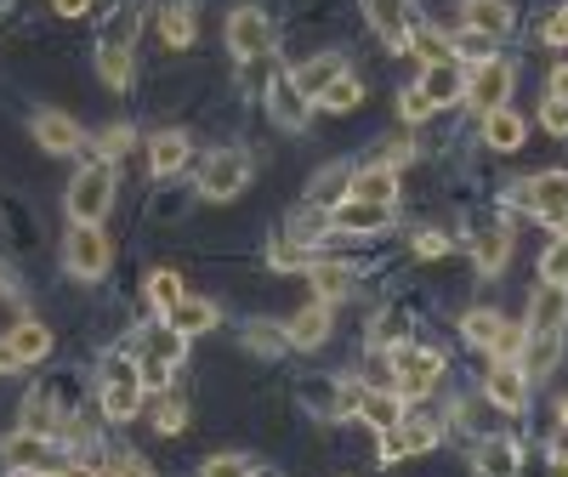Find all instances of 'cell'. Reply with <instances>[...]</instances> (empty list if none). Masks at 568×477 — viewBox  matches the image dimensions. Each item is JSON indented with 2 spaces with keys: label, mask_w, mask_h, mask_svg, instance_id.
<instances>
[{
  "label": "cell",
  "mask_w": 568,
  "mask_h": 477,
  "mask_svg": "<svg viewBox=\"0 0 568 477\" xmlns=\"http://www.w3.org/2000/svg\"><path fill=\"white\" fill-rule=\"evenodd\" d=\"M69 222H103L114 211V160H85L63 194Z\"/></svg>",
  "instance_id": "obj_1"
},
{
  "label": "cell",
  "mask_w": 568,
  "mask_h": 477,
  "mask_svg": "<svg viewBox=\"0 0 568 477\" xmlns=\"http://www.w3.org/2000/svg\"><path fill=\"white\" fill-rule=\"evenodd\" d=\"M109 262H114V245H109L103 222H69V233H63V267H69V278L98 284L109 273Z\"/></svg>",
  "instance_id": "obj_2"
},
{
  "label": "cell",
  "mask_w": 568,
  "mask_h": 477,
  "mask_svg": "<svg viewBox=\"0 0 568 477\" xmlns=\"http://www.w3.org/2000/svg\"><path fill=\"white\" fill-rule=\"evenodd\" d=\"M142 398H149V387H142V375H136V358H109L103 364V387H98V404H103V420L125 426Z\"/></svg>",
  "instance_id": "obj_3"
},
{
  "label": "cell",
  "mask_w": 568,
  "mask_h": 477,
  "mask_svg": "<svg viewBox=\"0 0 568 477\" xmlns=\"http://www.w3.org/2000/svg\"><path fill=\"white\" fill-rule=\"evenodd\" d=\"M393 369H398L393 387H398V398H404V404L433 398V393L444 387V353H433V347H404V342H398Z\"/></svg>",
  "instance_id": "obj_4"
},
{
  "label": "cell",
  "mask_w": 568,
  "mask_h": 477,
  "mask_svg": "<svg viewBox=\"0 0 568 477\" xmlns=\"http://www.w3.org/2000/svg\"><path fill=\"white\" fill-rule=\"evenodd\" d=\"M245 187H251V154H245V149H216V154L200 165V200H211V205L240 200Z\"/></svg>",
  "instance_id": "obj_5"
},
{
  "label": "cell",
  "mask_w": 568,
  "mask_h": 477,
  "mask_svg": "<svg viewBox=\"0 0 568 477\" xmlns=\"http://www.w3.org/2000/svg\"><path fill=\"white\" fill-rule=\"evenodd\" d=\"M222 34H227V52L240 63H267V52H273V23L262 7H233Z\"/></svg>",
  "instance_id": "obj_6"
},
{
  "label": "cell",
  "mask_w": 568,
  "mask_h": 477,
  "mask_svg": "<svg viewBox=\"0 0 568 477\" xmlns=\"http://www.w3.org/2000/svg\"><path fill=\"white\" fill-rule=\"evenodd\" d=\"M511 80H517V69H511L506 58L471 63V74H466V103L478 109V120H484V114H495V109H506V98H511Z\"/></svg>",
  "instance_id": "obj_7"
},
{
  "label": "cell",
  "mask_w": 568,
  "mask_h": 477,
  "mask_svg": "<svg viewBox=\"0 0 568 477\" xmlns=\"http://www.w3.org/2000/svg\"><path fill=\"white\" fill-rule=\"evenodd\" d=\"M262 103H267V114H273V125H278V131H302V125H307V103H313V98L296 85V74H291V69H273V63H267V98H262Z\"/></svg>",
  "instance_id": "obj_8"
},
{
  "label": "cell",
  "mask_w": 568,
  "mask_h": 477,
  "mask_svg": "<svg viewBox=\"0 0 568 477\" xmlns=\"http://www.w3.org/2000/svg\"><path fill=\"white\" fill-rule=\"evenodd\" d=\"M29 136L40 142L45 154H58V160H69V154H80L85 149V131H80V120L74 114H63V109H34L29 114Z\"/></svg>",
  "instance_id": "obj_9"
},
{
  "label": "cell",
  "mask_w": 568,
  "mask_h": 477,
  "mask_svg": "<svg viewBox=\"0 0 568 477\" xmlns=\"http://www.w3.org/2000/svg\"><path fill=\"white\" fill-rule=\"evenodd\" d=\"M393 222H398V205H387V200H358V194H347L336 211H329V233H358V238L387 233Z\"/></svg>",
  "instance_id": "obj_10"
},
{
  "label": "cell",
  "mask_w": 568,
  "mask_h": 477,
  "mask_svg": "<svg viewBox=\"0 0 568 477\" xmlns=\"http://www.w3.org/2000/svg\"><path fill=\"white\" fill-rule=\"evenodd\" d=\"M484 398H489L495 409H506V415H524V404H529V369L517 364V358H489V369H484Z\"/></svg>",
  "instance_id": "obj_11"
},
{
  "label": "cell",
  "mask_w": 568,
  "mask_h": 477,
  "mask_svg": "<svg viewBox=\"0 0 568 477\" xmlns=\"http://www.w3.org/2000/svg\"><path fill=\"white\" fill-rule=\"evenodd\" d=\"M0 460H7L12 471H58V449L52 438H40V433H7L0 438Z\"/></svg>",
  "instance_id": "obj_12"
},
{
  "label": "cell",
  "mask_w": 568,
  "mask_h": 477,
  "mask_svg": "<svg viewBox=\"0 0 568 477\" xmlns=\"http://www.w3.org/2000/svg\"><path fill=\"white\" fill-rule=\"evenodd\" d=\"M529 216L562 227L568 222V171H540L529 176Z\"/></svg>",
  "instance_id": "obj_13"
},
{
  "label": "cell",
  "mask_w": 568,
  "mask_h": 477,
  "mask_svg": "<svg viewBox=\"0 0 568 477\" xmlns=\"http://www.w3.org/2000/svg\"><path fill=\"white\" fill-rule=\"evenodd\" d=\"M466 63L460 58H444V63H426V74L415 80L426 98H433V109H449V103H466Z\"/></svg>",
  "instance_id": "obj_14"
},
{
  "label": "cell",
  "mask_w": 568,
  "mask_h": 477,
  "mask_svg": "<svg viewBox=\"0 0 568 477\" xmlns=\"http://www.w3.org/2000/svg\"><path fill=\"white\" fill-rule=\"evenodd\" d=\"M187 160H194V136H187V131H154L149 136V171L160 182H171L176 171H187Z\"/></svg>",
  "instance_id": "obj_15"
},
{
  "label": "cell",
  "mask_w": 568,
  "mask_h": 477,
  "mask_svg": "<svg viewBox=\"0 0 568 477\" xmlns=\"http://www.w3.org/2000/svg\"><path fill=\"white\" fill-rule=\"evenodd\" d=\"M284 342L302 347V353L324 347V342H329V302H307V307H296L291 324H284Z\"/></svg>",
  "instance_id": "obj_16"
},
{
  "label": "cell",
  "mask_w": 568,
  "mask_h": 477,
  "mask_svg": "<svg viewBox=\"0 0 568 477\" xmlns=\"http://www.w3.org/2000/svg\"><path fill=\"white\" fill-rule=\"evenodd\" d=\"M182 353H187V336H182L171 318L149 324V329H142V336L131 342V358H165V364H182Z\"/></svg>",
  "instance_id": "obj_17"
},
{
  "label": "cell",
  "mask_w": 568,
  "mask_h": 477,
  "mask_svg": "<svg viewBox=\"0 0 568 477\" xmlns=\"http://www.w3.org/2000/svg\"><path fill=\"white\" fill-rule=\"evenodd\" d=\"M562 324H568V284L540 278L529 296V329H562Z\"/></svg>",
  "instance_id": "obj_18"
},
{
  "label": "cell",
  "mask_w": 568,
  "mask_h": 477,
  "mask_svg": "<svg viewBox=\"0 0 568 477\" xmlns=\"http://www.w3.org/2000/svg\"><path fill=\"white\" fill-rule=\"evenodd\" d=\"M517 364L529 369V380H546L562 364V329H529V342H524V353H517Z\"/></svg>",
  "instance_id": "obj_19"
},
{
  "label": "cell",
  "mask_w": 568,
  "mask_h": 477,
  "mask_svg": "<svg viewBox=\"0 0 568 477\" xmlns=\"http://www.w3.org/2000/svg\"><path fill=\"white\" fill-rule=\"evenodd\" d=\"M358 420L375 426V433H393V426H404V398H398V387H364Z\"/></svg>",
  "instance_id": "obj_20"
},
{
  "label": "cell",
  "mask_w": 568,
  "mask_h": 477,
  "mask_svg": "<svg viewBox=\"0 0 568 477\" xmlns=\"http://www.w3.org/2000/svg\"><path fill=\"white\" fill-rule=\"evenodd\" d=\"M506 256H511V233H506L500 222H489V227L471 233V262H478V273H484V278H500Z\"/></svg>",
  "instance_id": "obj_21"
},
{
  "label": "cell",
  "mask_w": 568,
  "mask_h": 477,
  "mask_svg": "<svg viewBox=\"0 0 568 477\" xmlns=\"http://www.w3.org/2000/svg\"><path fill=\"white\" fill-rule=\"evenodd\" d=\"M364 12H369V23H375V34H382L393 52H409V18H404V0H364Z\"/></svg>",
  "instance_id": "obj_22"
},
{
  "label": "cell",
  "mask_w": 568,
  "mask_h": 477,
  "mask_svg": "<svg viewBox=\"0 0 568 477\" xmlns=\"http://www.w3.org/2000/svg\"><path fill=\"white\" fill-rule=\"evenodd\" d=\"M524 136H529V120L517 114V109H495V114H484V142L495 154H517L524 149Z\"/></svg>",
  "instance_id": "obj_23"
},
{
  "label": "cell",
  "mask_w": 568,
  "mask_h": 477,
  "mask_svg": "<svg viewBox=\"0 0 568 477\" xmlns=\"http://www.w3.org/2000/svg\"><path fill=\"white\" fill-rule=\"evenodd\" d=\"M194 34H200L194 7H187V0H165V7H160V40L171 45V52H187V45H194Z\"/></svg>",
  "instance_id": "obj_24"
},
{
  "label": "cell",
  "mask_w": 568,
  "mask_h": 477,
  "mask_svg": "<svg viewBox=\"0 0 568 477\" xmlns=\"http://www.w3.org/2000/svg\"><path fill=\"white\" fill-rule=\"evenodd\" d=\"M460 18H466V29H484V34L500 40V34L517 23V7H511V0H466Z\"/></svg>",
  "instance_id": "obj_25"
},
{
  "label": "cell",
  "mask_w": 568,
  "mask_h": 477,
  "mask_svg": "<svg viewBox=\"0 0 568 477\" xmlns=\"http://www.w3.org/2000/svg\"><path fill=\"white\" fill-rule=\"evenodd\" d=\"M353 291V267H342V262H313L307 267V296L313 302H342Z\"/></svg>",
  "instance_id": "obj_26"
},
{
  "label": "cell",
  "mask_w": 568,
  "mask_h": 477,
  "mask_svg": "<svg viewBox=\"0 0 568 477\" xmlns=\"http://www.w3.org/2000/svg\"><path fill=\"white\" fill-rule=\"evenodd\" d=\"M7 342H12V353L23 358V369H29V364H40L45 353H52V329H45L40 318H18V324L7 329Z\"/></svg>",
  "instance_id": "obj_27"
},
{
  "label": "cell",
  "mask_w": 568,
  "mask_h": 477,
  "mask_svg": "<svg viewBox=\"0 0 568 477\" xmlns=\"http://www.w3.org/2000/svg\"><path fill=\"white\" fill-rule=\"evenodd\" d=\"M353 176H358V171H353L347 160H336V165H324L307 200H313V205H324V211H336V205H342V200L353 194Z\"/></svg>",
  "instance_id": "obj_28"
},
{
  "label": "cell",
  "mask_w": 568,
  "mask_h": 477,
  "mask_svg": "<svg viewBox=\"0 0 568 477\" xmlns=\"http://www.w3.org/2000/svg\"><path fill=\"white\" fill-rule=\"evenodd\" d=\"M517 444L506 438V433H489L484 438V449H478V477H517Z\"/></svg>",
  "instance_id": "obj_29"
},
{
  "label": "cell",
  "mask_w": 568,
  "mask_h": 477,
  "mask_svg": "<svg viewBox=\"0 0 568 477\" xmlns=\"http://www.w3.org/2000/svg\"><path fill=\"white\" fill-rule=\"evenodd\" d=\"M460 336H466L471 347L495 353V347H500V336H506V318H500L495 307H471V313L460 318Z\"/></svg>",
  "instance_id": "obj_30"
},
{
  "label": "cell",
  "mask_w": 568,
  "mask_h": 477,
  "mask_svg": "<svg viewBox=\"0 0 568 477\" xmlns=\"http://www.w3.org/2000/svg\"><path fill=\"white\" fill-rule=\"evenodd\" d=\"M438 444H444V426H438V420H415V415H404V426H398V455H404V460L433 455Z\"/></svg>",
  "instance_id": "obj_31"
},
{
  "label": "cell",
  "mask_w": 568,
  "mask_h": 477,
  "mask_svg": "<svg viewBox=\"0 0 568 477\" xmlns=\"http://www.w3.org/2000/svg\"><path fill=\"white\" fill-rule=\"evenodd\" d=\"M342 74H347V63H342L336 52H324V58H313V63H302V69H296V85H302V91H307V98L318 103V98H324V91H329V85H336Z\"/></svg>",
  "instance_id": "obj_32"
},
{
  "label": "cell",
  "mask_w": 568,
  "mask_h": 477,
  "mask_svg": "<svg viewBox=\"0 0 568 477\" xmlns=\"http://www.w3.org/2000/svg\"><path fill=\"white\" fill-rule=\"evenodd\" d=\"M267 267H278V273H307L313 267V245H307V233H278L273 245H267Z\"/></svg>",
  "instance_id": "obj_33"
},
{
  "label": "cell",
  "mask_w": 568,
  "mask_h": 477,
  "mask_svg": "<svg viewBox=\"0 0 568 477\" xmlns=\"http://www.w3.org/2000/svg\"><path fill=\"white\" fill-rule=\"evenodd\" d=\"M165 318L182 329V336H205V329H216V302H205V296H182Z\"/></svg>",
  "instance_id": "obj_34"
},
{
  "label": "cell",
  "mask_w": 568,
  "mask_h": 477,
  "mask_svg": "<svg viewBox=\"0 0 568 477\" xmlns=\"http://www.w3.org/2000/svg\"><path fill=\"white\" fill-rule=\"evenodd\" d=\"M353 194H358V200H387V205H398V171H393V165H364V171L353 176Z\"/></svg>",
  "instance_id": "obj_35"
},
{
  "label": "cell",
  "mask_w": 568,
  "mask_h": 477,
  "mask_svg": "<svg viewBox=\"0 0 568 477\" xmlns=\"http://www.w3.org/2000/svg\"><path fill=\"white\" fill-rule=\"evenodd\" d=\"M98 74H103V85H109V91H131L136 63H131L125 45H98Z\"/></svg>",
  "instance_id": "obj_36"
},
{
  "label": "cell",
  "mask_w": 568,
  "mask_h": 477,
  "mask_svg": "<svg viewBox=\"0 0 568 477\" xmlns=\"http://www.w3.org/2000/svg\"><path fill=\"white\" fill-rule=\"evenodd\" d=\"M409 52L420 63H444V58H455V34H438L433 23H415L409 29Z\"/></svg>",
  "instance_id": "obj_37"
},
{
  "label": "cell",
  "mask_w": 568,
  "mask_h": 477,
  "mask_svg": "<svg viewBox=\"0 0 568 477\" xmlns=\"http://www.w3.org/2000/svg\"><path fill=\"white\" fill-rule=\"evenodd\" d=\"M182 296H187V291H182V273H171V267H154V273H149V307H154L160 318H165Z\"/></svg>",
  "instance_id": "obj_38"
},
{
  "label": "cell",
  "mask_w": 568,
  "mask_h": 477,
  "mask_svg": "<svg viewBox=\"0 0 568 477\" xmlns=\"http://www.w3.org/2000/svg\"><path fill=\"white\" fill-rule=\"evenodd\" d=\"M23 426H29V433H40V438H58L63 433V409H52L40 393H29L23 398Z\"/></svg>",
  "instance_id": "obj_39"
},
{
  "label": "cell",
  "mask_w": 568,
  "mask_h": 477,
  "mask_svg": "<svg viewBox=\"0 0 568 477\" xmlns=\"http://www.w3.org/2000/svg\"><path fill=\"white\" fill-rule=\"evenodd\" d=\"M136 29H142V12H136V7H114L109 23H103V40H98V45H125V52H131Z\"/></svg>",
  "instance_id": "obj_40"
},
{
  "label": "cell",
  "mask_w": 568,
  "mask_h": 477,
  "mask_svg": "<svg viewBox=\"0 0 568 477\" xmlns=\"http://www.w3.org/2000/svg\"><path fill=\"white\" fill-rule=\"evenodd\" d=\"M187 426V404L176 398V393H160V404H154V433L160 438H176Z\"/></svg>",
  "instance_id": "obj_41"
},
{
  "label": "cell",
  "mask_w": 568,
  "mask_h": 477,
  "mask_svg": "<svg viewBox=\"0 0 568 477\" xmlns=\"http://www.w3.org/2000/svg\"><path fill=\"white\" fill-rule=\"evenodd\" d=\"M131 142H136L131 125H103L98 136H91V149H98V160H125V154H131Z\"/></svg>",
  "instance_id": "obj_42"
},
{
  "label": "cell",
  "mask_w": 568,
  "mask_h": 477,
  "mask_svg": "<svg viewBox=\"0 0 568 477\" xmlns=\"http://www.w3.org/2000/svg\"><path fill=\"white\" fill-rule=\"evenodd\" d=\"M455 58H460V63H489V58H495V34L460 29V34H455Z\"/></svg>",
  "instance_id": "obj_43"
},
{
  "label": "cell",
  "mask_w": 568,
  "mask_h": 477,
  "mask_svg": "<svg viewBox=\"0 0 568 477\" xmlns=\"http://www.w3.org/2000/svg\"><path fill=\"white\" fill-rule=\"evenodd\" d=\"M318 103H324L329 114H353V109L364 103V85H358L353 74H342V80H336V85H329V91H324V98H318Z\"/></svg>",
  "instance_id": "obj_44"
},
{
  "label": "cell",
  "mask_w": 568,
  "mask_h": 477,
  "mask_svg": "<svg viewBox=\"0 0 568 477\" xmlns=\"http://www.w3.org/2000/svg\"><path fill=\"white\" fill-rule=\"evenodd\" d=\"M256 471H262V460H251V455H211L200 466V477H256Z\"/></svg>",
  "instance_id": "obj_45"
},
{
  "label": "cell",
  "mask_w": 568,
  "mask_h": 477,
  "mask_svg": "<svg viewBox=\"0 0 568 477\" xmlns=\"http://www.w3.org/2000/svg\"><path fill=\"white\" fill-rule=\"evenodd\" d=\"M103 477H154V466L142 460L136 449H109L103 455Z\"/></svg>",
  "instance_id": "obj_46"
},
{
  "label": "cell",
  "mask_w": 568,
  "mask_h": 477,
  "mask_svg": "<svg viewBox=\"0 0 568 477\" xmlns=\"http://www.w3.org/2000/svg\"><path fill=\"white\" fill-rule=\"evenodd\" d=\"M540 278H557V284H568V233H557L551 245L540 251Z\"/></svg>",
  "instance_id": "obj_47"
},
{
  "label": "cell",
  "mask_w": 568,
  "mask_h": 477,
  "mask_svg": "<svg viewBox=\"0 0 568 477\" xmlns=\"http://www.w3.org/2000/svg\"><path fill=\"white\" fill-rule=\"evenodd\" d=\"M136 375H142V387H149V393H171L176 364H165V358H136Z\"/></svg>",
  "instance_id": "obj_48"
},
{
  "label": "cell",
  "mask_w": 568,
  "mask_h": 477,
  "mask_svg": "<svg viewBox=\"0 0 568 477\" xmlns=\"http://www.w3.org/2000/svg\"><path fill=\"white\" fill-rule=\"evenodd\" d=\"M398 114H404L409 125H420L426 114H433V98H426L420 85H404V91H398Z\"/></svg>",
  "instance_id": "obj_49"
},
{
  "label": "cell",
  "mask_w": 568,
  "mask_h": 477,
  "mask_svg": "<svg viewBox=\"0 0 568 477\" xmlns=\"http://www.w3.org/2000/svg\"><path fill=\"white\" fill-rule=\"evenodd\" d=\"M455 245H449V233H438V227H420L415 233V256L420 262H438V256H449Z\"/></svg>",
  "instance_id": "obj_50"
},
{
  "label": "cell",
  "mask_w": 568,
  "mask_h": 477,
  "mask_svg": "<svg viewBox=\"0 0 568 477\" xmlns=\"http://www.w3.org/2000/svg\"><path fill=\"white\" fill-rule=\"evenodd\" d=\"M540 125H546L551 136H568V103L551 98V91H546V103H540Z\"/></svg>",
  "instance_id": "obj_51"
},
{
  "label": "cell",
  "mask_w": 568,
  "mask_h": 477,
  "mask_svg": "<svg viewBox=\"0 0 568 477\" xmlns=\"http://www.w3.org/2000/svg\"><path fill=\"white\" fill-rule=\"evenodd\" d=\"M517 477H568V455H546V460H524Z\"/></svg>",
  "instance_id": "obj_52"
},
{
  "label": "cell",
  "mask_w": 568,
  "mask_h": 477,
  "mask_svg": "<svg viewBox=\"0 0 568 477\" xmlns=\"http://www.w3.org/2000/svg\"><path fill=\"white\" fill-rule=\"evenodd\" d=\"M540 40H546V45H568V0H562V7H557L551 18H546Z\"/></svg>",
  "instance_id": "obj_53"
},
{
  "label": "cell",
  "mask_w": 568,
  "mask_h": 477,
  "mask_svg": "<svg viewBox=\"0 0 568 477\" xmlns=\"http://www.w3.org/2000/svg\"><path fill=\"white\" fill-rule=\"evenodd\" d=\"M245 347L251 353H278V347H291V342H284V329H251Z\"/></svg>",
  "instance_id": "obj_54"
},
{
  "label": "cell",
  "mask_w": 568,
  "mask_h": 477,
  "mask_svg": "<svg viewBox=\"0 0 568 477\" xmlns=\"http://www.w3.org/2000/svg\"><path fill=\"white\" fill-rule=\"evenodd\" d=\"M45 7H52L58 18H91V7H98V0H45Z\"/></svg>",
  "instance_id": "obj_55"
},
{
  "label": "cell",
  "mask_w": 568,
  "mask_h": 477,
  "mask_svg": "<svg viewBox=\"0 0 568 477\" xmlns=\"http://www.w3.org/2000/svg\"><path fill=\"white\" fill-rule=\"evenodd\" d=\"M52 477H103V466H91V460H58Z\"/></svg>",
  "instance_id": "obj_56"
},
{
  "label": "cell",
  "mask_w": 568,
  "mask_h": 477,
  "mask_svg": "<svg viewBox=\"0 0 568 477\" xmlns=\"http://www.w3.org/2000/svg\"><path fill=\"white\" fill-rule=\"evenodd\" d=\"M18 369H23V358L12 353V342H7V336H0V375H18Z\"/></svg>",
  "instance_id": "obj_57"
},
{
  "label": "cell",
  "mask_w": 568,
  "mask_h": 477,
  "mask_svg": "<svg viewBox=\"0 0 568 477\" xmlns=\"http://www.w3.org/2000/svg\"><path fill=\"white\" fill-rule=\"evenodd\" d=\"M546 91L568 103V63H557V69H551V85H546Z\"/></svg>",
  "instance_id": "obj_58"
},
{
  "label": "cell",
  "mask_w": 568,
  "mask_h": 477,
  "mask_svg": "<svg viewBox=\"0 0 568 477\" xmlns=\"http://www.w3.org/2000/svg\"><path fill=\"white\" fill-rule=\"evenodd\" d=\"M557 420H562V426H568V398H562V404H557Z\"/></svg>",
  "instance_id": "obj_59"
},
{
  "label": "cell",
  "mask_w": 568,
  "mask_h": 477,
  "mask_svg": "<svg viewBox=\"0 0 568 477\" xmlns=\"http://www.w3.org/2000/svg\"><path fill=\"white\" fill-rule=\"evenodd\" d=\"M12 477H52V471H12Z\"/></svg>",
  "instance_id": "obj_60"
},
{
  "label": "cell",
  "mask_w": 568,
  "mask_h": 477,
  "mask_svg": "<svg viewBox=\"0 0 568 477\" xmlns=\"http://www.w3.org/2000/svg\"><path fill=\"white\" fill-rule=\"evenodd\" d=\"M0 12H7V0H0Z\"/></svg>",
  "instance_id": "obj_61"
},
{
  "label": "cell",
  "mask_w": 568,
  "mask_h": 477,
  "mask_svg": "<svg viewBox=\"0 0 568 477\" xmlns=\"http://www.w3.org/2000/svg\"><path fill=\"white\" fill-rule=\"evenodd\" d=\"M562 233H568V222H562Z\"/></svg>",
  "instance_id": "obj_62"
}]
</instances>
